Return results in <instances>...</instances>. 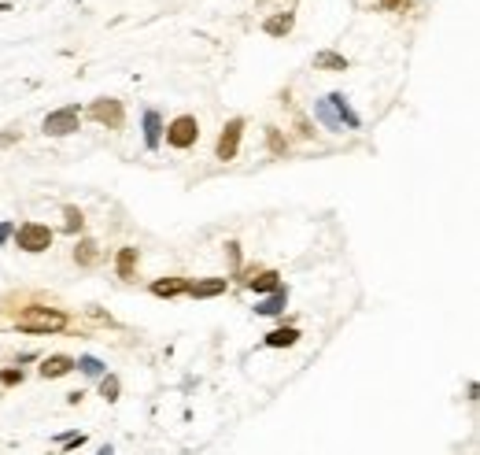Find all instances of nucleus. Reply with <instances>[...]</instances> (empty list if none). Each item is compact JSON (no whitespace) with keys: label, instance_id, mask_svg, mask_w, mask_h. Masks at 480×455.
I'll return each mask as SVG.
<instances>
[{"label":"nucleus","instance_id":"f257e3e1","mask_svg":"<svg viewBox=\"0 0 480 455\" xmlns=\"http://www.w3.org/2000/svg\"><path fill=\"white\" fill-rule=\"evenodd\" d=\"M15 326L23 333H59V330H67V315L59 307H23Z\"/></svg>","mask_w":480,"mask_h":455},{"label":"nucleus","instance_id":"f03ea898","mask_svg":"<svg viewBox=\"0 0 480 455\" xmlns=\"http://www.w3.org/2000/svg\"><path fill=\"white\" fill-rule=\"evenodd\" d=\"M11 237H15V245H19L23 252L37 255V252H48V248H52V237H56V234L48 230L45 222H23Z\"/></svg>","mask_w":480,"mask_h":455},{"label":"nucleus","instance_id":"7ed1b4c3","mask_svg":"<svg viewBox=\"0 0 480 455\" xmlns=\"http://www.w3.org/2000/svg\"><path fill=\"white\" fill-rule=\"evenodd\" d=\"M78 126H81V111L78 104H67L59 111H48L41 129H45V137H67V134H78Z\"/></svg>","mask_w":480,"mask_h":455},{"label":"nucleus","instance_id":"20e7f679","mask_svg":"<svg viewBox=\"0 0 480 455\" xmlns=\"http://www.w3.org/2000/svg\"><path fill=\"white\" fill-rule=\"evenodd\" d=\"M163 137H167L170 149H192V144L200 141V122H196V115H177L163 129Z\"/></svg>","mask_w":480,"mask_h":455},{"label":"nucleus","instance_id":"39448f33","mask_svg":"<svg viewBox=\"0 0 480 455\" xmlns=\"http://www.w3.org/2000/svg\"><path fill=\"white\" fill-rule=\"evenodd\" d=\"M240 137H244V119H229L222 126V134H218V144H214V156L222 159V163H229V159H237L240 152Z\"/></svg>","mask_w":480,"mask_h":455},{"label":"nucleus","instance_id":"423d86ee","mask_svg":"<svg viewBox=\"0 0 480 455\" xmlns=\"http://www.w3.org/2000/svg\"><path fill=\"white\" fill-rule=\"evenodd\" d=\"M89 115L107 129H119L126 122V108H122V100H115V96H100V100H93Z\"/></svg>","mask_w":480,"mask_h":455},{"label":"nucleus","instance_id":"0eeeda50","mask_svg":"<svg viewBox=\"0 0 480 455\" xmlns=\"http://www.w3.org/2000/svg\"><path fill=\"white\" fill-rule=\"evenodd\" d=\"M226 289H229V278H204V282H189V296L211 300V296H222Z\"/></svg>","mask_w":480,"mask_h":455},{"label":"nucleus","instance_id":"6e6552de","mask_svg":"<svg viewBox=\"0 0 480 455\" xmlns=\"http://www.w3.org/2000/svg\"><path fill=\"white\" fill-rule=\"evenodd\" d=\"M292 26H295V15L292 11H277V15H270V19L262 23V34H267V38H285V34H292Z\"/></svg>","mask_w":480,"mask_h":455},{"label":"nucleus","instance_id":"1a4fd4ad","mask_svg":"<svg viewBox=\"0 0 480 455\" xmlns=\"http://www.w3.org/2000/svg\"><path fill=\"white\" fill-rule=\"evenodd\" d=\"M37 370H41V378H63V374L74 370V359L71 355H45Z\"/></svg>","mask_w":480,"mask_h":455},{"label":"nucleus","instance_id":"9d476101","mask_svg":"<svg viewBox=\"0 0 480 455\" xmlns=\"http://www.w3.org/2000/svg\"><path fill=\"white\" fill-rule=\"evenodd\" d=\"M163 129H167V126H163L159 111H144V144H148L152 152L163 144Z\"/></svg>","mask_w":480,"mask_h":455},{"label":"nucleus","instance_id":"9b49d317","mask_svg":"<svg viewBox=\"0 0 480 455\" xmlns=\"http://www.w3.org/2000/svg\"><path fill=\"white\" fill-rule=\"evenodd\" d=\"M74 263L78 267H96L100 263V245H96L93 237H81L78 248H74Z\"/></svg>","mask_w":480,"mask_h":455},{"label":"nucleus","instance_id":"f8f14e48","mask_svg":"<svg viewBox=\"0 0 480 455\" xmlns=\"http://www.w3.org/2000/svg\"><path fill=\"white\" fill-rule=\"evenodd\" d=\"M325 100H329V108L336 111V119H340V126H344V122L351 126V129L358 126V115H355V111H351V104H347V96H344V93H329Z\"/></svg>","mask_w":480,"mask_h":455},{"label":"nucleus","instance_id":"ddd939ff","mask_svg":"<svg viewBox=\"0 0 480 455\" xmlns=\"http://www.w3.org/2000/svg\"><path fill=\"white\" fill-rule=\"evenodd\" d=\"M141 263V252L137 248H119V255H115V270H119V278H134V270Z\"/></svg>","mask_w":480,"mask_h":455},{"label":"nucleus","instance_id":"4468645a","mask_svg":"<svg viewBox=\"0 0 480 455\" xmlns=\"http://www.w3.org/2000/svg\"><path fill=\"white\" fill-rule=\"evenodd\" d=\"M295 340H300V330L295 326H277L267 333V348H292Z\"/></svg>","mask_w":480,"mask_h":455},{"label":"nucleus","instance_id":"2eb2a0df","mask_svg":"<svg viewBox=\"0 0 480 455\" xmlns=\"http://www.w3.org/2000/svg\"><path fill=\"white\" fill-rule=\"evenodd\" d=\"M285 304H288V289L281 285V289H274L270 296L255 307V311H259V315H281V311H285Z\"/></svg>","mask_w":480,"mask_h":455},{"label":"nucleus","instance_id":"dca6fc26","mask_svg":"<svg viewBox=\"0 0 480 455\" xmlns=\"http://www.w3.org/2000/svg\"><path fill=\"white\" fill-rule=\"evenodd\" d=\"M152 292L156 296H181V292H189V278H159L152 282Z\"/></svg>","mask_w":480,"mask_h":455},{"label":"nucleus","instance_id":"f3484780","mask_svg":"<svg viewBox=\"0 0 480 455\" xmlns=\"http://www.w3.org/2000/svg\"><path fill=\"white\" fill-rule=\"evenodd\" d=\"M314 67H318V71H347V59L340 52H329V48H325V52L314 56Z\"/></svg>","mask_w":480,"mask_h":455},{"label":"nucleus","instance_id":"a211bd4d","mask_svg":"<svg viewBox=\"0 0 480 455\" xmlns=\"http://www.w3.org/2000/svg\"><path fill=\"white\" fill-rule=\"evenodd\" d=\"M247 285H252L255 292H274V289H281V274L277 270H262L259 278H247Z\"/></svg>","mask_w":480,"mask_h":455},{"label":"nucleus","instance_id":"6ab92c4d","mask_svg":"<svg viewBox=\"0 0 480 455\" xmlns=\"http://www.w3.org/2000/svg\"><path fill=\"white\" fill-rule=\"evenodd\" d=\"M63 219H67V222H63V230H67V234H81V230H86V215H81V211L78 207H63Z\"/></svg>","mask_w":480,"mask_h":455},{"label":"nucleus","instance_id":"aec40b11","mask_svg":"<svg viewBox=\"0 0 480 455\" xmlns=\"http://www.w3.org/2000/svg\"><path fill=\"white\" fill-rule=\"evenodd\" d=\"M119 393H122V381L115 378V374H104V378H100V396L107 403H115V400H119Z\"/></svg>","mask_w":480,"mask_h":455},{"label":"nucleus","instance_id":"412c9836","mask_svg":"<svg viewBox=\"0 0 480 455\" xmlns=\"http://www.w3.org/2000/svg\"><path fill=\"white\" fill-rule=\"evenodd\" d=\"M74 367H81V374H89V378H100V374L107 370L96 355H81V359H74Z\"/></svg>","mask_w":480,"mask_h":455},{"label":"nucleus","instance_id":"4be33fe9","mask_svg":"<svg viewBox=\"0 0 480 455\" xmlns=\"http://www.w3.org/2000/svg\"><path fill=\"white\" fill-rule=\"evenodd\" d=\"M267 141H270V152H274V156H281V152L288 149V141L281 137V129H277V126H267Z\"/></svg>","mask_w":480,"mask_h":455},{"label":"nucleus","instance_id":"5701e85b","mask_svg":"<svg viewBox=\"0 0 480 455\" xmlns=\"http://www.w3.org/2000/svg\"><path fill=\"white\" fill-rule=\"evenodd\" d=\"M318 119H322L329 129H340V119H336V111L329 108V100H318Z\"/></svg>","mask_w":480,"mask_h":455},{"label":"nucleus","instance_id":"b1692460","mask_svg":"<svg viewBox=\"0 0 480 455\" xmlns=\"http://www.w3.org/2000/svg\"><path fill=\"white\" fill-rule=\"evenodd\" d=\"M81 444H86V433H63L59 437V448L63 451H67V448H81Z\"/></svg>","mask_w":480,"mask_h":455},{"label":"nucleus","instance_id":"393cba45","mask_svg":"<svg viewBox=\"0 0 480 455\" xmlns=\"http://www.w3.org/2000/svg\"><path fill=\"white\" fill-rule=\"evenodd\" d=\"M0 381H4V385H19V381H23V370H15V367L0 370Z\"/></svg>","mask_w":480,"mask_h":455},{"label":"nucleus","instance_id":"a878e982","mask_svg":"<svg viewBox=\"0 0 480 455\" xmlns=\"http://www.w3.org/2000/svg\"><path fill=\"white\" fill-rule=\"evenodd\" d=\"M377 4L385 8V11H406V8H410V0H377Z\"/></svg>","mask_w":480,"mask_h":455},{"label":"nucleus","instance_id":"bb28decb","mask_svg":"<svg viewBox=\"0 0 480 455\" xmlns=\"http://www.w3.org/2000/svg\"><path fill=\"white\" fill-rule=\"evenodd\" d=\"M226 252H229V263H240V245H237V241H229V245H226Z\"/></svg>","mask_w":480,"mask_h":455},{"label":"nucleus","instance_id":"cd10ccee","mask_svg":"<svg viewBox=\"0 0 480 455\" xmlns=\"http://www.w3.org/2000/svg\"><path fill=\"white\" fill-rule=\"evenodd\" d=\"M11 222H0V245H8V241H11Z\"/></svg>","mask_w":480,"mask_h":455},{"label":"nucleus","instance_id":"c85d7f7f","mask_svg":"<svg viewBox=\"0 0 480 455\" xmlns=\"http://www.w3.org/2000/svg\"><path fill=\"white\" fill-rule=\"evenodd\" d=\"M100 455H115V451H111V448H100Z\"/></svg>","mask_w":480,"mask_h":455}]
</instances>
